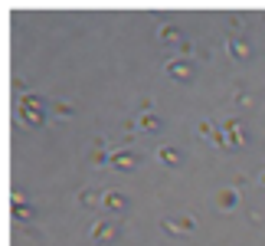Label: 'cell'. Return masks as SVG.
Instances as JSON below:
<instances>
[{"label":"cell","mask_w":265,"mask_h":246,"mask_svg":"<svg viewBox=\"0 0 265 246\" xmlns=\"http://www.w3.org/2000/svg\"><path fill=\"white\" fill-rule=\"evenodd\" d=\"M20 109H43V98L36 92H23L20 95Z\"/></svg>","instance_id":"obj_11"},{"label":"cell","mask_w":265,"mask_h":246,"mask_svg":"<svg viewBox=\"0 0 265 246\" xmlns=\"http://www.w3.org/2000/svg\"><path fill=\"white\" fill-rule=\"evenodd\" d=\"M216 207H223V210L239 207V194H236V191H219V194H216Z\"/></svg>","instance_id":"obj_9"},{"label":"cell","mask_w":265,"mask_h":246,"mask_svg":"<svg viewBox=\"0 0 265 246\" xmlns=\"http://www.w3.org/2000/svg\"><path fill=\"white\" fill-rule=\"evenodd\" d=\"M135 164H138L135 151H108V167H115V171H131Z\"/></svg>","instance_id":"obj_1"},{"label":"cell","mask_w":265,"mask_h":246,"mask_svg":"<svg viewBox=\"0 0 265 246\" xmlns=\"http://www.w3.org/2000/svg\"><path fill=\"white\" fill-rule=\"evenodd\" d=\"M157 37L164 40V43H184V40H180L184 33H180V26H173V23H164V26L157 30Z\"/></svg>","instance_id":"obj_8"},{"label":"cell","mask_w":265,"mask_h":246,"mask_svg":"<svg viewBox=\"0 0 265 246\" xmlns=\"http://www.w3.org/2000/svg\"><path fill=\"white\" fill-rule=\"evenodd\" d=\"M259 181H262V187H265V171H262V174H259Z\"/></svg>","instance_id":"obj_16"},{"label":"cell","mask_w":265,"mask_h":246,"mask_svg":"<svg viewBox=\"0 0 265 246\" xmlns=\"http://www.w3.org/2000/svg\"><path fill=\"white\" fill-rule=\"evenodd\" d=\"M141 128L154 131V128H157V118H154V115H141Z\"/></svg>","instance_id":"obj_13"},{"label":"cell","mask_w":265,"mask_h":246,"mask_svg":"<svg viewBox=\"0 0 265 246\" xmlns=\"http://www.w3.org/2000/svg\"><path fill=\"white\" fill-rule=\"evenodd\" d=\"M92 240H99V243H111L115 240V227L105 220H95L92 223Z\"/></svg>","instance_id":"obj_5"},{"label":"cell","mask_w":265,"mask_h":246,"mask_svg":"<svg viewBox=\"0 0 265 246\" xmlns=\"http://www.w3.org/2000/svg\"><path fill=\"white\" fill-rule=\"evenodd\" d=\"M213 145L216 148H233V145H229V135H226V131H223V128H213Z\"/></svg>","instance_id":"obj_12"},{"label":"cell","mask_w":265,"mask_h":246,"mask_svg":"<svg viewBox=\"0 0 265 246\" xmlns=\"http://www.w3.org/2000/svg\"><path fill=\"white\" fill-rule=\"evenodd\" d=\"M157 158H160V161H164V164H167V167H177V164H180V151H177V148H173V145H160V151H157Z\"/></svg>","instance_id":"obj_7"},{"label":"cell","mask_w":265,"mask_h":246,"mask_svg":"<svg viewBox=\"0 0 265 246\" xmlns=\"http://www.w3.org/2000/svg\"><path fill=\"white\" fill-rule=\"evenodd\" d=\"M167 76H173V79H190L193 76L190 59H170L167 62Z\"/></svg>","instance_id":"obj_4"},{"label":"cell","mask_w":265,"mask_h":246,"mask_svg":"<svg viewBox=\"0 0 265 246\" xmlns=\"http://www.w3.org/2000/svg\"><path fill=\"white\" fill-rule=\"evenodd\" d=\"M164 230L173 236H187L193 230V217H170V220H164Z\"/></svg>","instance_id":"obj_2"},{"label":"cell","mask_w":265,"mask_h":246,"mask_svg":"<svg viewBox=\"0 0 265 246\" xmlns=\"http://www.w3.org/2000/svg\"><path fill=\"white\" fill-rule=\"evenodd\" d=\"M95 200H102V197H95L92 191H82L79 194V203H95Z\"/></svg>","instance_id":"obj_15"},{"label":"cell","mask_w":265,"mask_h":246,"mask_svg":"<svg viewBox=\"0 0 265 246\" xmlns=\"http://www.w3.org/2000/svg\"><path fill=\"white\" fill-rule=\"evenodd\" d=\"M229 56L233 59H249V53H252V46H249V40L246 37H229Z\"/></svg>","instance_id":"obj_3"},{"label":"cell","mask_w":265,"mask_h":246,"mask_svg":"<svg viewBox=\"0 0 265 246\" xmlns=\"http://www.w3.org/2000/svg\"><path fill=\"white\" fill-rule=\"evenodd\" d=\"M20 122H26V125H43V109H20Z\"/></svg>","instance_id":"obj_10"},{"label":"cell","mask_w":265,"mask_h":246,"mask_svg":"<svg viewBox=\"0 0 265 246\" xmlns=\"http://www.w3.org/2000/svg\"><path fill=\"white\" fill-rule=\"evenodd\" d=\"M17 217H20V220H30V217H33V207H23V203H17Z\"/></svg>","instance_id":"obj_14"},{"label":"cell","mask_w":265,"mask_h":246,"mask_svg":"<svg viewBox=\"0 0 265 246\" xmlns=\"http://www.w3.org/2000/svg\"><path fill=\"white\" fill-rule=\"evenodd\" d=\"M102 207H108V210H124L128 207V200H124V194H118V191H105L102 194Z\"/></svg>","instance_id":"obj_6"}]
</instances>
